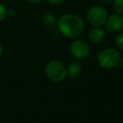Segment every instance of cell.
<instances>
[{"instance_id": "cell-1", "label": "cell", "mask_w": 123, "mask_h": 123, "mask_svg": "<svg viewBox=\"0 0 123 123\" xmlns=\"http://www.w3.org/2000/svg\"><path fill=\"white\" fill-rule=\"evenodd\" d=\"M56 25L61 34L69 39H74L80 36L85 29V24L82 18L71 13L62 15L57 20Z\"/></svg>"}, {"instance_id": "cell-2", "label": "cell", "mask_w": 123, "mask_h": 123, "mask_svg": "<svg viewBox=\"0 0 123 123\" xmlns=\"http://www.w3.org/2000/svg\"><path fill=\"white\" fill-rule=\"evenodd\" d=\"M121 55L119 51L113 48H107L99 52L97 61L99 65L104 69H111L117 66L120 62Z\"/></svg>"}, {"instance_id": "cell-3", "label": "cell", "mask_w": 123, "mask_h": 123, "mask_svg": "<svg viewBox=\"0 0 123 123\" xmlns=\"http://www.w3.org/2000/svg\"><path fill=\"white\" fill-rule=\"evenodd\" d=\"M45 74L50 80L60 82L66 78L67 70L61 62L58 60H50L45 66Z\"/></svg>"}, {"instance_id": "cell-4", "label": "cell", "mask_w": 123, "mask_h": 123, "mask_svg": "<svg viewBox=\"0 0 123 123\" xmlns=\"http://www.w3.org/2000/svg\"><path fill=\"white\" fill-rule=\"evenodd\" d=\"M108 13L104 7L100 5L92 6L87 12L86 18L93 27H103L106 23Z\"/></svg>"}, {"instance_id": "cell-5", "label": "cell", "mask_w": 123, "mask_h": 123, "mask_svg": "<svg viewBox=\"0 0 123 123\" xmlns=\"http://www.w3.org/2000/svg\"><path fill=\"white\" fill-rule=\"evenodd\" d=\"M70 53L74 58L78 60H84L89 56L91 53L90 45L82 39H76L70 44Z\"/></svg>"}, {"instance_id": "cell-6", "label": "cell", "mask_w": 123, "mask_h": 123, "mask_svg": "<svg viewBox=\"0 0 123 123\" xmlns=\"http://www.w3.org/2000/svg\"><path fill=\"white\" fill-rule=\"evenodd\" d=\"M106 29L110 32H120L123 29V15L113 13L106 19Z\"/></svg>"}, {"instance_id": "cell-7", "label": "cell", "mask_w": 123, "mask_h": 123, "mask_svg": "<svg viewBox=\"0 0 123 123\" xmlns=\"http://www.w3.org/2000/svg\"><path fill=\"white\" fill-rule=\"evenodd\" d=\"M105 31L101 27H94L88 34V39L92 44H100L105 39Z\"/></svg>"}, {"instance_id": "cell-8", "label": "cell", "mask_w": 123, "mask_h": 123, "mask_svg": "<svg viewBox=\"0 0 123 123\" xmlns=\"http://www.w3.org/2000/svg\"><path fill=\"white\" fill-rule=\"evenodd\" d=\"M82 72V66L80 63L78 62H73L71 63L68 67L67 70V74L70 78L74 79V78L78 77Z\"/></svg>"}, {"instance_id": "cell-9", "label": "cell", "mask_w": 123, "mask_h": 123, "mask_svg": "<svg viewBox=\"0 0 123 123\" xmlns=\"http://www.w3.org/2000/svg\"><path fill=\"white\" fill-rule=\"evenodd\" d=\"M43 20H44V25L49 28H53L57 24V20L55 18V16L51 13H45L44 18H43Z\"/></svg>"}, {"instance_id": "cell-10", "label": "cell", "mask_w": 123, "mask_h": 123, "mask_svg": "<svg viewBox=\"0 0 123 123\" xmlns=\"http://www.w3.org/2000/svg\"><path fill=\"white\" fill-rule=\"evenodd\" d=\"M111 3L117 13L123 15V0H112Z\"/></svg>"}, {"instance_id": "cell-11", "label": "cell", "mask_w": 123, "mask_h": 123, "mask_svg": "<svg viewBox=\"0 0 123 123\" xmlns=\"http://www.w3.org/2000/svg\"><path fill=\"white\" fill-rule=\"evenodd\" d=\"M8 17V9L7 8L0 3V22L3 21Z\"/></svg>"}, {"instance_id": "cell-12", "label": "cell", "mask_w": 123, "mask_h": 123, "mask_svg": "<svg viewBox=\"0 0 123 123\" xmlns=\"http://www.w3.org/2000/svg\"><path fill=\"white\" fill-rule=\"evenodd\" d=\"M116 45L121 49H123V32H121L120 34H118L116 37L115 39Z\"/></svg>"}, {"instance_id": "cell-13", "label": "cell", "mask_w": 123, "mask_h": 123, "mask_svg": "<svg viewBox=\"0 0 123 123\" xmlns=\"http://www.w3.org/2000/svg\"><path fill=\"white\" fill-rule=\"evenodd\" d=\"M48 2L52 5H60L65 2V0H47Z\"/></svg>"}, {"instance_id": "cell-14", "label": "cell", "mask_w": 123, "mask_h": 123, "mask_svg": "<svg viewBox=\"0 0 123 123\" xmlns=\"http://www.w3.org/2000/svg\"><path fill=\"white\" fill-rule=\"evenodd\" d=\"M27 1L29 2V3H32V4H39L43 0H27Z\"/></svg>"}, {"instance_id": "cell-15", "label": "cell", "mask_w": 123, "mask_h": 123, "mask_svg": "<svg viewBox=\"0 0 123 123\" xmlns=\"http://www.w3.org/2000/svg\"><path fill=\"white\" fill-rule=\"evenodd\" d=\"M14 11L12 9H8V17H11V16H13L14 15Z\"/></svg>"}, {"instance_id": "cell-16", "label": "cell", "mask_w": 123, "mask_h": 123, "mask_svg": "<svg viewBox=\"0 0 123 123\" xmlns=\"http://www.w3.org/2000/svg\"><path fill=\"white\" fill-rule=\"evenodd\" d=\"M102 3L105 4H110L112 3V0H102Z\"/></svg>"}, {"instance_id": "cell-17", "label": "cell", "mask_w": 123, "mask_h": 123, "mask_svg": "<svg viewBox=\"0 0 123 123\" xmlns=\"http://www.w3.org/2000/svg\"><path fill=\"white\" fill-rule=\"evenodd\" d=\"M3 45H2L1 43H0V57H1L2 55H3Z\"/></svg>"}, {"instance_id": "cell-18", "label": "cell", "mask_w": 123, "mask_h": 123, "mask_svg": "<svg viewBox=\"0 0 123 123\" xmlns=\"http://www.w3.org/2000/svg\"><path fill=\"white\" fill-rule=\"evenodd\" d=\"M121 60V63H122V68H123V57L122 58V60Z\"/></svg>"}, {"instance_id": "cell-19", "label": "cell", "mask_w": 123, "mask_h": 123, "mask_svg": "<svg viewBox=\"0 0 123 123\" xmlns=\"http://www.w3.org/2000/svg\"><path fill=\"white\" fill-rule=\"evenodd\" d=\"M2 1H10V0H2Z\"/></svg>"}]
</instances>
